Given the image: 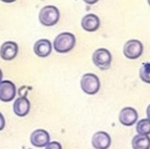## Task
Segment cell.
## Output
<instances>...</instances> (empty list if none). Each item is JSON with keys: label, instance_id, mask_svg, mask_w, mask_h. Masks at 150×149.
Instances as JSON below:
<instances>
[{"label": "cell", "instance_id": "obj_1", "mask_svg": "<svg viewBox=\"0 0 150 149\" xmlns=\"http://www.w3.org/2000/svg\"><path fill=\"white\" fill-rule=\"evenodd\" d=\"M76 37L70 32H62L56 37L54 40V50L59 53H66L74 48L76 45Z\"/></svg>", "mask_w": 150, "mask_h": 149}, {"label": "cell", "instance_id": "obj_2", "mask_svg": "<svg viewBox=\"0 0 150 149\" xmlns=\"http://www.w3.org/2000/svg\"><path fill=\"white\" fill-rule=\"evenodd\" d=\"M60 13L55 6L47 5L42 7L39 13V20L45 26H52L58 23Z\"/></svg>", "mask_w": 150, "mask_h": 149}, {"label": "cell", "instance_id": "obj_3", "mask_svg": "<svg viewBox=\"0 0 150 149\" xmlns=\"http://www.w3.org/2000/svg\"><path fill=\"white\" fill-rule=\"evenodd\" d=\"M80 83L83 91L89 95L95 94L100 89L99 77L93 73H86L83 74Z\"/></svg>", "mask_w": 150, "mask_h": 149}, {"label": "cell", "instance_id": "obj_4", "mask_svg": "<svg viewBox=\"0 0 150 149\" xmlns=\"http://www.w3.org/2000/svg\"><path fill=\"white\" fill-rule=\"evenodd\" d=\"M92 61L100 70H107L111 67L112 56L108 50L105 48H99L93 53Z\"/></svg>", "mask_w": 150, "mask_h": 149}, {"label": "cell", "instance_id": "obj_5", "mask_svg": "<svg viewBox=\"0 0 150 149\" xmlns=\"http://www.w3.org/2000/svg\"><path fill=\"white\" fill-rule=\"evenodd\" d=\"M144 51L143 44L138 39H130L123 48V53L129 59H136L142 55Z\"/></svg>", "mask_w": 150, "mask_h": 149}, {"label": "cell", "instance_id": "obj_6", "mask_svg": "<svg viewBox=\"0 0 150 149\" xmlns=\"http://www.w3.org/2000/svg\"><path fill=\"white\" fill-rule=\"evenodd\" d=\"M16 95V88L10 80H3L0 83V100L8 102L13 100Z\"/></svg>", "mask_w": 150, "mask_h": 149}, {"label": "cell", "instance_id": "obj_7", "mask_svg": "<svg viewBox=\"0 0 150 149\" xmlns=\"http://www.w3.org/2000/svg\"><path fill=\"white\" fill-rule=\"evenodd\" d=\"M138 112L131 107L124 108L120 112L119 119L120 123L125 127H131L138 120Z\"/></svg>", "mask_w": 150, "mask_h": 149}, {"label": "cell", "instance_id": "obj_8", "mask_svg": "<svg viewBox=\"0 0 150 149\" xmlns=\"http://www.w3.org/2000/svg\"><path fill=\"white\" fill-rule=\"evenodd\" d=\"M18 52V46L17 43L13 41L4 42L0 48V56L5 61L14 59Z\"/></svg>", "mask_w": 150, "mask_h": 149}, {"label": "cell", "instance_id": "obj_9", "mask_svg": "<svg viewBox=\"0 0 150 149\" xmlns=\"http://www.w3.org/2000/svg\"><path fill=\"white\" fill-rule=\"evenodd\" d=\"M50 135L44 129L35 130L31 134L30 142L32 145L37 148L45 147L50 143Z\"/></svg>", "mask_w": 150, "mask_h": 149}, {"label": "cell", "instance_id": "obj_10", "mask_svg": "<svg viewBox=\"0 0 150 149\" xmlns=\"http://www.w3.org/2000/svg\"><path fill=\"white\" fill-rule=\"evenodd\" d=\"M92 144L95 149H108L111 144V137L105 131H98L92 137Z\"/></svg>", "mask_w": 150, "mask_h": 149}, {"label": "cell", "instance_id": "obj_11", "mask_svg": "<svg viewBox=\"0 0 150 149\" xmlns=\"http://www.w3.org/2000/svg\"><path fill=\"white\" fill-rule=\"evenodd\" d=\"M100 26L99 17L93 13H89L83 16L81 20V26L88 32H93L98 30Z\"/></svg>", "mask_w": 150, "mask_h": 149}, {"label": "cell", "instance_id": "obj_12", "mask_svg": "<svg viewBox=\"0 0 150 149\" xmlns=\"http://www.w3.org/2000/svg\"><path fill=\"white\" fill-rule=\"evenodd\" d=\"M52 51L51 41L47 39H41L37 41L34 45V52L40 58L48 57Z\"/></svg>", "mask_w": 150, "mask_h": 149}, {"label": "cell", "instance_id": "obj_13", "mask_svg": "<svg viewBox=\"0 0 150 149\" xmlns=\"http://www.w3.org/2000/svg\"><path fill=\"white\" fill-rule=\"evenodd\" d=\"M30 110V102L25 96H20L13 103V111L19 117H24Z\"/></svg>", "mask_w": 150, "mask_h": 149}, {"label": "cell", "instance_id": "obj_14", "mask_svg": "<svg viewBox=\"0 0 150 149\" xmlns=\"http://www.w3.org/2000/svg\"><path fill=\"white\" fill-rule=\"evenodd\" d=\"M132 147L133 149H149L150 137L144 134H137L132 140Z\"/></svg>", "mask_w": 150, "mask_h": 149}, {"label": "cell", "instance_id": "obj_15", "mask_svg": "<svg viewBox=\"0 0 150 149\" xmlns=\"http://www.w3.org/2000/svg\"><path fill=\"white\" fill-rule=\"evenodd\" d=\"M136 131L139 134L149 135L150 134V120L144 118L138 121L136 125Z\"/></svg>", "mask_w": 150, "mask_h": 149}, {"label": "cell", "instance_id": "obj_16", "mask_svg": "<svg viewBox=\"0 0 150 149\" xmlns=\"http://www.w3.org/2000/svg\"><path fill=\"white\" fill-rule=\"evenodd\" d=\"M139 76L142 81L150 84V63H144L139 70Z\"/></svg>", "mask_w": 150, "mask_h": 149}, {"label": "cell", "instance_id": "obj_17", "mask_svg": "<svg viewBox=\"0 0 150 149\" xmlns=\"http://www.w3.org/2000/svg\"><path fill=\"white\" fill-rule=\"evenodd\" d=\"M45 149H62V145L59 142L53 141L48 143L45 146Z\"/></svg>", "mask_w": 150, "mask_h": 149}, {"label": "cell", "instance_id": "obj_18", "mask_svg": "<svg viewBox=\"0 0 150 149\" xmlns=\"http://www.w3.org/2000/svg\"><path fill=\"white\" fill-rule=\"evenodd\" d=\"M4 127H5V120L2 114L0 112V131H1Z\"/></svg>", "mask_w": 150, "mask_h": 149}, {"label": "cell", "instance_id": "obj_19", "mask_svg": "<svg viewBox=\"0 0 150 149\" xmlns=\"http://www.w3.org/2000/svg\"><path fill=\"white\" fill-rule=\"evenodd\" d=\"M99 0H83L85 3H86L87 4H96Z\"/></svg>", "mask_w": 150, "mask_h": 149}, {"label": "cell", "instance_id": "obj_20", "mask_svg": "<svg viewBox=\"0 0 150 149\" xmlns=\"http://www.w3.org/2000/svg\"><path fill=\"white\" fill-rule=\"evenodd\" d=\"M146 115H147L148 119L150 120V104L149 106L147 107V109H146Z\"/></svg>", "mask_w": 150, "mask_h": 149}, {"label": "cell", "instance_id": "obj_21", "mask_svg": "<svg viewBox=\"0 0 150 149\" xmlns=\"http://www.w3.org/2000/svg\"><path fill=\"white\" fill-rule=\"evenodd\" d=\"M1 1L4 3H13L14 1H16V0H1Z\"/></svg>", "mask_w": 150, "mask_h": 149}, {"label": "cell", "instance_id": "obj_22", "mask_svg": "<svg viewBox=\"0 0 150 149\" xmlns=\"http://www.w3.org/2000/svg\"><path fill=\"white\" fill-rule=\"evenodd\" d=\"M2 77H3L2 72H1V69H0V83H1V79H2Z\"/></svg>", "mask_w": 150, "mask_h": 149}, {"label": "cell", "instance_id": "obj_23", "mask_svg": "<svg viewBox=\"0 0 150 149\" xmlns=\"http://www.w3.org/2000/svg\"><path fill=\"white\" fill-rule=\"evenodd\" d=\"M147 1H148V4H149L150 6V0H147Z\"/></svg>", "mask_w": 150, "mask_h": 149}]
</instances>
